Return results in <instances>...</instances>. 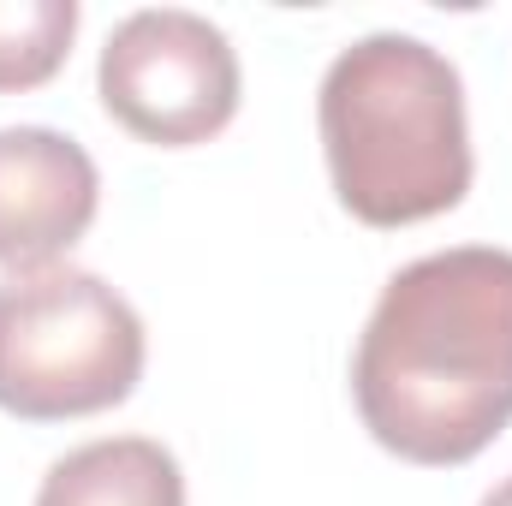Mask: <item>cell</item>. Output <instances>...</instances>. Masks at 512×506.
I'll use <instances>...</instances> for the list:
<instances>
[{
	"instance_id": "obj_1",
	"label": "cell",
	"mask_w": 512,
	"mask_h": 506,
	"mask_svg": "<svg viewBox=\"0 0 512 506\" xmlns=\"http://www.w3.org/2000/svg\"><path fill=\"white\" fill-rule=\"evenodd\" d=\"M352 393L364 429L411 465H465L512 423V251L459 245L382 286Z\"/></svg>"
},
{
	"instance_id": "obj_5",
	"label": "cell",
	"mask_w": 512,
	"mask_h": 506,
	"mask_svg": "<svg viewBox=\"0 0 512 506\" xmlns=\"http://www.w3.org/2000/svg\"><path fill=\"white\" fill-rule=\"evenodd\" d=\"M102 203L84 143L48 126H0V262L48 268L72 251Z\"/></svg>"
},
{
	"instance_id": "obj_8",
	"label": "cell",
	"mask_w": 512,
	"mask_h": 506,
	"mask_svg": "<svg viewBox=\"0 0 512 506\" xmlns=\"http://www.w3.org/2000/svg\"><path fill=\"white\" fill-rule=\"evenodd\" d=\"M483 506H512V477L501 483V489H489V495H483Z\"/></svg>"
},
{
	"instance_id": "obj_3",
	"label": "cell",
	"mask_w": 512,
	"mask_h": 506,
	"mask_svg": "<svg viewBox=\"0 0 512 506\" xmlns=\"http://www.w3.org/2000/svg\"><path fill=\"white\" fill-rule=\"evenodd\" d=\"M143 376V322L126 298L72 262L0 280V411L30 423L120 405Z\"/></svg>"
},
{
	"instance_id": "obj_6",
	"label": "cell",
	"mask_w": 512,
	"mask_h": 506,
	"mask_svg": "<svg viewBox=\"0 0 512 506\" xmlns=\"http://www.w3.org/2000/svg\"><path fill=\"white\" fill-rule=\"evenodd\" d=\"M36 506H185V477L161 441L114 435L54 459Z\"/></svg>"
},
{
	"instance_id": "obj_4",
	"label": "cell",
	"mask_w": 512,
	"mask_h": 506,
	"mask_svg": "<svg viewBox=\"0 0 512 506\" xmlns=\"http://www.w3.org/2000/svg\"><path fill=\"white\" fill-rule=\"evenodd\" d=\"M102 108L143 143H209L239 114V54L221 24L185 6L131 12L102 48Z\"/></svg>"
},
{
	"instance_id": "obj_2",
	"label": "cell",
	"mask_w": 512,
	"mask_h": 506,
	"mask_svg": "<svg viewBox=\"0 0 512 506\" xmlns=\"http://www.w3.org/2000/svg\"><path fill=\"white\" fill-rule=\"evenodd\" d=\"M316 126L334 197L364 227H411L447 215L471 191V131L459 66L399 30L334 54Z\"/></svg>"
},
{
	"instance_id": "obj_7",
	"label": "cell",
	"mask_w": 512,
	"mask_h": 506,
	"mask_svg": "<svg viewBox=\"0 0 512 506\" xmlns=\"http://www.w3.org/2000/svg\"><path fill=\"white\" fill-rule=\"evenodd\" d=\"M78 36V0H0V96L48 84Z\"/></svg>"
}]
</instances>
